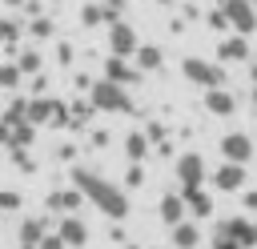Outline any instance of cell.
I'll return each instance as SVG.
<instances>
[{
	"mask_svg": "<svg viewBox=\"0 0 257 249\" xmlns=\"http://www.w3.org/2000/svg\"><path fill=\"white\" fill-rule=\"evenodd\" d=\"M72 185H76V189L84 193V201H92L96 213H104L108 221H124V217H128V193H124L120 185H112L108 177H100L96 169L76 165V169H72Z\"/></svg>",
	"mask_w": 257,
	"mask_h": 249,
	"instance_id": "obj_1",
	"label": "cell"
},
{
	"mask_svg": "<svg viewBox=\"0 0 257 249\" xmlns=\"http://www.w3.org/2000/svg\"><path fill=\"white\" fill-rule=\"evenodd\" d=\"M88 104H92L96 112H133L128 88L116 84V80H108V76H100V80L88 84Z\"/></svg>",
	"mask_w": 257,
	"mask_h": 249,
	"instance_id": "obj_2",
	"label": "cell"
},
{
	"mask_svg": "<svg viewBox=\"0 0 257 249\" xmlns=\"http://www.w3.org/2000/svg\"><path fill=\"white\" fill-rule=\"evenodd\" d=\"M181 72H185V80L201 84L205 92H209V88H225V68H221V64H213V60H201V56H185Z\"/></svg>",
	"mask_w": 257,
	"mask_h": 249,
	"instance_id": "obj_3",
	"label": "cell"
},
{
	"mask_svg": "<svg viewBox=\"0 0 257 249\" xmlns=\"http://www.w3.org/2000/svg\"><path fill=\"white\" fill-rule=\"evenodd\" d=\"M221 12H225V20H229V28L237 36L257 32V8H253V0H221Z\"/></svg>",
	"mask_w": 257,
	"mask_h": 249,
	"instance_id": "obj_4",
	"label": "cell"
},
{
	"mask_svg": "<svg viewBox=\"0 0 257 249\" xmlns=\"http://www.w3.org/2000/svg\"><path fill=\"white\" fill-rule=\"evenodd\" d=\"M173 173H177V181H181V189H201L205 185V157L201 153H181L177 161H173Z\"/></svg>",
	"mask_w": 257,
	"mask_h": 249,
	"instance_id": "obj_5",
	"label": "cell"
},
{
	"mask_svg": "<svg viewBox=\"0 0 257 249\" xmlns=\"http://www.w3.org/2000/svg\"><path fill=\"white\" fill-rule=\"evenodd\" d=\"M137 48H141V40H137V28L128 24V20H116V24H108V52L112 56H137Z\"/></svg>",
	"mask_w": 257,
	"mask_h": 249,
	"instance_id": "obj_6",
	"label": "cell"
},
{
	"mask_svg": "<svg viewBox=\"0 0 257 249\" xmlns=\"http://www.w3.org/2000/svg\"><path fill=\"white\" fill-rule=\"evenodd\" d=\"M217 233L233 237L241 249H257V221H249V217H225L217 225Z\"/></svg>",
	"mask_w": 257,
	"mask_h": 249,
	"instance_id": "obj_7",
	"label": "cell"
},
{
	"mask_svg": "<svg viewBox=\"0 0 257 249\" xmlns=\"http://www.w3.org/2000/svg\"><path fill=\"white\" fill-rule=\"evenodd\" d=\"M221 157L233 161V165H249V161H253V141H249V133H225V137H221Z\"/></svg>",
	"mask_w": 257,
	"mask_h": 249,
	"instance_id": "obj_8",
	"label": "cell"
},
{
	"mask_svg": "<svg viewBox=\"0 0 257 249\" xmlns=\"http://www.w3.org/2000/svg\"><path fill=\"white\" fill-rule=\"evenodd\" d=\"M56 233H60V241H64L68 249H84V245H88V225H84L76 213L60 217V221H56Z\"/></svg>",
	"mask_w": 257,
	"mask_h": 249,
	"instance_id": "obj_9",
	"label": "cell"
},
{
	"mask_svg": "<svg viewBox=\"0 0 257 249\" xmlns=\"http://www.w3.org/2000/svg\"><path fill=\"white\" fill-rule=\"evenodd\" d=\"M213 185H217L221 193H241V189H245V165L225 161V165L213 173Z\"/></svg>",
	"mask_w": 257,
	"mask_h": 249,
	"instance_id": "obj_10",
	"label": "cell"
},
{
	"mask_svg": "<svg viewBox=\"0 0 257 249\" xmlns=\"http://www.w3.org/2000/svg\"><path fill=\"white\" fill-rule=\"evenodd\" d=\"M80 201H84V193H80V189L72 185V189H52L44 205H48L52 213H60V217H68V213H76V209H80Z\"/></svg>",
	"mask_w": 257,
	"mask_h": 249,
	"instance_id": "obj_11",
	"label": "cell"
},
{
	"mask_svg": "<svg viewBox=\"0 0 257 249\" xmlns=\"http://www.w3.org/2000/svg\"><path fill=\"white\" fill-rule=\"evenodd\" d=\"M157 213H161V221H165L169 229H177V225L185 221L189 205H185V197H181V193H165V197H161V205H157Z\"/></svg>",
	"mask_w": 257,
	"mask_h": 249,
	"instance_id": "obj_12",
	"label": "cell"
},
{
	"mask_svg": "<svg viewBox=\"0 0 257 249\" xmlns=\"http://www.w3.org/2000/svg\"><path fill=\"white\" fill-rule=\"evenodd\" d=\"M44 237H48V229H44L40 217H24V221L16 225V241H20V249H40Z\"/></svg>",
	"mask_w": 257,
	"mask_h": 249,
	"instance_id": "obj_13",
	"label": "cell"
},
{
	"mask_svg": "<svg viewBox=\"0 0 257 249\" xmlns=\"http://www.w3.org/2000/svg\"><path fill=\"white\" fill-rule=\"evenodd\" d=\"M104 76L116 80V84H137V80H141V68L128 64L124 56H108V60H104Z\"/></svg>",
	"mask_w": 257,
	"mask_h": 249,
	"instance_id": "obj_14",
	"label": "cell"
},
{
	"mask_svg": "<svg viewBox=\"0 0 257 249\" xmlns=\"http://www.w3.org/2000/svg\"><path fill=\"white\" fill-rule=\"evenodd\" d=\"M205 108H209L213 116H233V112H237V96H233L229 88H209V92H205Z\"/></svg>",
	"mask_w": 257,
	"mask_h": 249,
	"instance_id": "obj_15",
	"label": "cell"
},
{
	"mask_svg": "<svg viewBox=\"0 0 257 249\" xmlns=\"http://www.w3.org/2000/svg\"><path fill=\"white\" fill-rule=\"evenodd\" d=\"M181 197H185V205H189V213H193L197 221L213 217V197H209L205 189H181Z\"/></svg>",
	"mask_w": 257,
	"mask_h": 249,
	"instance_id": "obj_16",
	"label": "cell"
},
{
	"mask_svg": "<svg viewBox=\"0 0 257 249\" xmlns=\"http://www.w3.org/2000/svg\"><path fill=\"white\" fill-rule=\"evenodd\" d=\"M217 56H221L225 64L249 60V40H245V36H225V40H221V48H217Z\"/></svg>",
	"mask_w": 257,
	"mask_h": 249,
	"instance_id": "obj_17",
	"label": "cell"
},
{
	"mask_svg": "<svg viewBox=\"0 0 257 249\" xmlns=\"http://www.w3.org/2000/svg\"><path fill=\"white\" fill-rule=\"evenodd\" d=\"M56 104H60V100H48V96H36V100H28V125H52V116H56Z\"/></svg>",
	"mask_w": 257,
	"mask_h": 249,
	"instance_id": "obj_18",
	"label": "cell"
},
{
	"mask_svg": "<svg viewBox=\"0 0 257 249\" xmlns=\"http://www.w3.org/2000/svg\"><path fill=\"white\" fill-rule=\"evenodd\" d=\"M133 64H137L141 72H157V68L165 64V52H161L157 44H141V48H137V56H133Z\"/></svg>",
	"mask_w": 257,
	"mask_h": 249,
	"instance_id": "obj_19",
	"label": "cell"
},
{
	"mask_svg": "<svg viewBox=\"0 0 257 249\" xmlns=\"http://www.w3.org/2000/svg\"><path fill=\"white\" fill-rule=\"evenodd\" d=\"M149 149H153V141H149L145 133H128V137H124V157H128L133 165H141V161L149 157Z\"/></svg>",
	"mask_w": 257,
	"mask_h": 249,
	"instance_id": "obj_20",
	"label": "cell"
},
{
	"mask_svg": "<svg viewBox=\"0 0 257 249\" xmlns=\"http://www.w3.org/2000/svg\"><path fill=\"white\" fill-rule=\"evenodd\" d=\"M197 241H201V229H197L193 221H181V225L173 229V245H177V249H197Z\"/></svg>",
	"mask_w": 257,
	"mask_h": 249,
	"instance_id": "obj_21",
	"label": "cell"
},
{
	"mask_svg": "<svg viewBox=\"0 0 257 249\" xmlns=\"http://www.w3.org/2000/svg\"><path fill=\"white\" fill-rule=\"evenodd\" d=\"M80 24H84V28H96V24H108V12H104V4H92V0H88V4L80 8Z\"/></svg>",
	"mask_w": 257,
	"mask_h": 249,
	"instance_id": "obj_22",
	"label": "cell"
},
{
	"mask_svg": "<svg viewBox=\"0 0 257 249\" xmlns=\"http://www.w3.org/2000/svg\"><path fill=\"white\" fill-rule=\"evenodd\" d=\"M16 68H20L24 76H28V72H40V68H44V56H40L36 48H24V52H20V60H16Z\"/></svg>",
	"mask_w": 257,
	"mask_h": 249,
	"instance_id": "obj_23",
	"label": "cell"
},
{
	"mask_svg": "<svg viewBox=\"0 0 257 249\" xmlns=\"http://www.w3.org/2000/svg\"><path fill=\"white\" fill-rule=\"evenodd\" d=\"M20 205H24V197L16 189H0V213H16Z\"/></svg>",
	"mask_w": 257,
	"mask_h": 249,
	"instance_id": "obj_24",
	"label": "cell"
},
{
	"mask_svg": "<svg viewBox=\"0 0 257 249\" xmlns=\"http://www.w3.org/2000/svg\"><path fill=\"white\" fill-rule=\"evenodd\" d=\"M20 36V20H12V16H0V44H12Z\"/></svg>",
	"mask_w": 257,
	"mask_h": 249,
	"instance_id": "obj_25",
	"label": "cell"
},
{
	"mask_svg": "<svg viewBox=\"0 0 257 249\" xmlns=\"http://www.w3.org/2000/svg\"><path fill=\"white\" fill-rule=\"evenodd\" d=\"M20 76H24V72H20L16 64H0V88H16Z\"/></svg>",
	"mask_w": 257,
	"mask_h": 249,
	"instance_id": "obj_26",
	"label": "cell"
},
{
	"mask_svg": "<svg viewBox=\"0 0 257 249\" xmlns=\"http://www.w3.org/2000/svg\"><path fill=\"white\" fill-rule=\"evenodd\" d=\"M28 32H32L36 40H44V36H52V20H48V16H36V20L28 24Z\"/></svg>",
	"mask_w": 257,
	"mask_h": 249,
	"instance_id": "obj_27",
	"label": "cell"
},
{
	"mask_svg": "<svg viewBox=\"0 0 257 249\" xmlns=\"http://www.w3.org/2000/svg\"><path fill=\"white\" fill-rule=\"evenodd\" d=\"M40 249H68V245H64V241H60V233L52 229V233H48V237L40 241Z\"/></svg>",
	"mask_w": 257,
	"mask_h": 249,
	"instance_id": "obj_28",
	"label": "cell"
},
{
	"mask_svg": "<svg viewBox=\"0 0 257 249\" xmlns=\"http://www.w3.org/2000/svg\"><path fill=\"white\" fill-rule=\"evenodd\" d=\"M213 249H241L233 237H225V233H213Z\"/></svg>",
	"mask_w": 257,
	"mask_h": 249,
	"instance_id": "obj_29",
	"label": "cell"
},
{
	"mask_svg": "<svg viewBox=\"0 0 257 249\" xmlns=\"http://www.w3.org/2000/svg\"><path fill=\"white\" fill-rule=\"evenodd\" d=\"M241 205H245L249 213H257V189H245V197H241Z\"/></svg>",
	"mask_w": 257,
	"mask_h": 249,
	"instance_id": "obj_30",
	"label": "cell"
},
{
	"mask_svg": "<svg viewBox=\"0 0 257 249\" xmlns=\"http://www.w3.org/2000/svg\"><path fill=\"white\" fill-rule=\"evenodd\" d=\"M0 145H12V125L0 116Z\"/></svg>",
	"mask_w": 257,
	"mask_h": 249,
	"instance_id": "obj_31",
	"label": "cell"
},
{
	"mask_svg": "<svg viewBox=\"0 0 257 249\" xmlns=\"http://www.w3.org/2000/svg\"><path fill=\"white\" fill-rule=\"evenodd\" d=\"M141 181H145V169L133 165V169H128V185H141Z\"/></svg>",
	"mask_w": 257,
	"mask_h": 249,
	"instance_id": "obj_32",
	"label": "cell"
},
{
	"mask_svg": "<svg viewBox=\"0 0 257 249\" xmlns=\"http://www.w3.org/2000/svg\"><path fill=\"white\" fill-rule=\"evenodd\" d=\"M92 145H96V149H104V145H108V133H104V129H96V133H92Z\"/></svg>",
	"mask_w": 257,
	"mask_h": 249,
	"instance_id": "obj_33",
	"label": "cell"
},
{
	"mask_svg": "<svg viewBox=\"0 0 257 249\" xmlns=\"http://www.w3.org/2000/svg\"><path fill=\"white\" fill-rule=\"evenodd\" d=\"M56 60H60V64H72V48H68V44H64V48H60V52H56Z\"/></svg>",
	"mask_w": 257,
	"mask_h": 249,
	"instance_id": "obj_34",
	"label": "cell"
},
{
	"mask_svg": "<svg viewBox=\"0 0 257 249\" xmlns=\"http://www.w3.org/2000/svg\"><path fill=\"white\" fill-rule=\"evenodd\" d=\"M0 4H8V8H20V4H28V0H0Z\"/></svg>",
	"mask_w": 257,
	"mask_h": 249,
	"instance_id": "obj_35",
	"label": "cell"
},
{
	"mask_svg": "<svg viewBox=\"0 0 257 249\" xmlns=\"http://www.w3.org/2000/svg\"><path fill=\"white\" fill-rule=\"evenodd\" d=\"M249 80H253V84H257V64H253V68H249Z\"/></svg>",
	"mask_w": 257,
	"mask_h": 249,
	"instance_id": "obj_36",
	"label": "cell"
},
{
	"mask_svg": "<svg viewBox=\"0 0 257 249\" xmlns=\"http://www.w3.org/2000/svg\"><path fill=\"white\" fill-rule=\"evenodd\" d=\"M253 108H257V84H253Z\"/></svg>",
	"mask_w": 257,
	"mask_h": 249,
	"instance_id": "obj_37",
	"label": "cell"
},
{
	"mask_svg": "<svg viewBox=\"0 0 257 249\" xmlns=\"http://www.w3.org/2000/svg\"><path fill=\"white\" fill-rule=\"evenodd\" d=\"M92 4H104V0H92Z\"/></svg>",
	"mask_w": 257,
	"mask_h": 249,
	"instance_id": "obj_38",
	"label": "cell"
}]
</instances>
